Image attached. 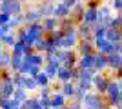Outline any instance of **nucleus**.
Masks as SVG:
<instances>
[{
  "label": "nucleus",
  "mask_w": 122,
  "mask_h": 109,
  "mask_svg": "<svg viewBox=\"0 0 122 109\" xmlns=\"http://www.w3.org/2000/svg\"><path fill=\"white\" fill-rule=\"evenodd\" d=\"M113 7L118 11H122V0H113Z\"/></svg>",
  "instance_id": "1"
},
{
  "label": "nucleus",
  "mask_w": 122,
  "mask_h": 109,
  "mask_svg": "<svg viewBox=\"0 0 122 109\" xmlns=\"http://www.w3.org/2000/svg\"><path fill=\"white\" fill-rule=\"evenodd\" d=\"M120 53H122V44H120Z\"/></svg>",
  "instance_id": "2"
},
{
  "label": "nucleus",
  "mask_w": 122,
  "mask_h": 109,
  "mask_svg": "<svg viewBox=\"0 0 122 109\" xmlns=\"http://www.w3.org/2000/svg\"><path fill=\"white\" fill-rule=\"evenodd\" d=\"M118 109H122V107H118Z\"/></svg>",
  "instance_id": "3"
}]
</instances>
